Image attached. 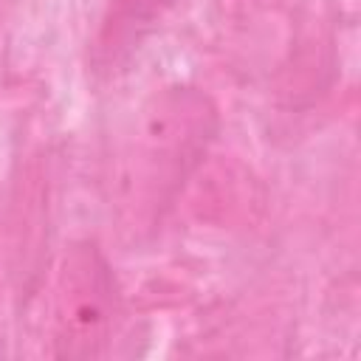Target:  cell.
I'll use <instances>...</instances> for the list:
<instances>
[{"label":"cell","instance_id":"cell-1","mask_svg":"<svg viewBox=\"0 0 361 361\" xmlns=\"http://www.w3.org/2000/svg\"><path fill=\"white\" fill-rule=\"evenodd\" d=\"M217 133L214 104L195 87H166L155 93L138 116L130 147V197L141 203V214H161L189 172L206 155Z\"/></svg>","mask_w":361,"mask_h":361},{"label":"cell","instance_id":"cell-2","mask_svg":"<svg viewBox=\"0 0 361 361\" xmlns=\"http://www.w3.org/2000/svg\"><path fill=\"white\" fill-rule=\"evenodd\" d=\"M118 285L90 240L65 248L51 290V344L56 358H102L118 324Z\"/></svg>","mask_w":361,"mask_h":361},{"label":"cell","instance_id":"cell-3","mask_svg":"<svg viewBox=\"0 0 361 361\" xmlns=\"http://www.w3.org/2000/svg\"><path fill=\"white\" fill-rule=\"evenodd\" d=\"M178 3L180 0H110L90 51L93 71L104 76L121 71Z\"/></svg>","mask_w":361,"mask_h":361}]
</instances>
